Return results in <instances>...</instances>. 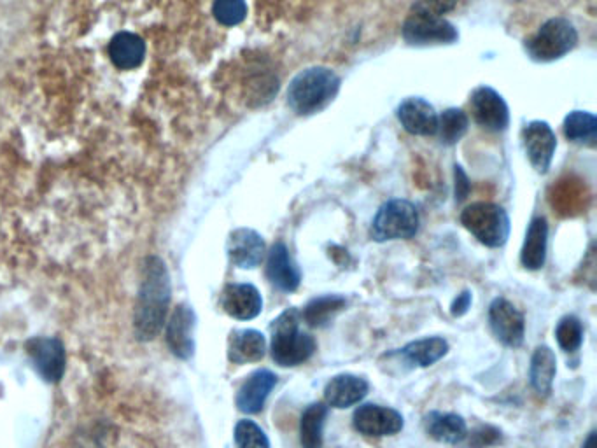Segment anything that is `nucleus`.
Returning <instances> with one entry per match:
<instances>
[{
	"mask_svg": "<svg viewBox=\"0 0 597 448\" xmlns=\"http://www.w3.org/2000/svg\"><path fill=\"white\" fill-rule=\"evenodd\" d=\"M170 294L172 286L167 266L158 256H149L135 301L134 331L139 342H151L162 333L169 315Z\"/></svg>",
	"mask_w": 597,
	"mask_h": 448,
	"instance_id": "obj_1",
	"label": "nucleus"
},
{
	"mask_svg": "<svg viewBox=\"0 0 597 448\" xmlns=\"http://www.w3.org/2000/svg\"><path fill=\"white\" fill-rule=\"evenodd\" d=\"M340 91V77L328 67H310L289 83L288 105L300 116L326 109Z\"/></svg>",
	"mask_w": 597,
	"mask_h": 448,
	"instance_id": "obj_2",
	"label": "nucleus"
},
{
	"mask_svg": "<svg viewBox=\"0 0 597 448\" xmlns=\"http://www.w3.org/2000/svg\"><path fill=\"white\" fill-rule=\"evenodd\" d=\"M316 340L300 331V312L286 308L272 324V359L282 368L298 366L316 352Z\"/></svg>",
	"mask_w": 597,
	"mask_h": 448,
	"instance_id": "obj_3",
	"label": "nucleus"
},
{
	"mask_svg": "<svg viewBox=\"0 0 597 448\" xmlns=\"http://www.w3.org/2000/svg\"><path fill=\"white\" fill-rule=\"evenodd\" d=\"M461 224L480 244L498 249L510 237V217L496 203H471L461 212Z\"/></svg>",
	"mask_w": 597,
	"mask_h": 448,
	"instance_id": "obj_4",
	"label": "nucleus"
},
{
	"mask_svg": "<svg viewBox=\"0 0 597 448\" xmlns=\"http://www.w3.org/2000/svg\"><path fill=\"white\" fill-rule=\"evenodd\" d=\"M421 217L414 203L408 200H389L380 207L373 219L372 235L375 242H389V240H408L415 237L419 231Z\"/></svg>",
	"mask_w": 597,
	"mask_h": 448,
	"instance_id": "obj_5",
	"label": "nucleus"
},
{
	"mask_svg": "<svg viewBox=\"0 0 597 448\" xmlns=\"http://www.w3.org/2000/svg\"><path fill=\"white\" fill-rule=\"evenodd\" d=\"M576 42L575 25L566 18H552L541 25L538 34L526 41V51L536 62H554L568 55Z\"/></svg>",
	"mask_w": 597,
	"mask_h": 448,
	"instance_id": "obj_6",
	"label": "nucleus"
},
{
	"mask_svg": "<svg viewBox=\"0 0 597 448\" xmlns=\"http://www.w3.org/2000/svg\"><path fill=\"white\" fill-rule=\"evenodd\" d=\"M403 39L410 46H435V44H454L459 39L456 27L443 16L431 14L412 7L407 20L401 28Z\"/></svg>",
	"mask_w": 597,
	"mask_h": 448,
	"instance_id": "obj_7",
	"label": "nucleus"
},
{
	"mask_svg": "<svg viewBox=\"0 0 597 448\" xmlns=\"http://www.w3.org/2000/svg\"><path fill=\"white\" fill-rule=\"evenodd\" d=\"M25 350L34 370L48 384H58L64 378L67 354L64 343L55 336H34L25 343Z\"/></svg>",
	"mask_w": 597,
	"mask_h": 448,
	"instance_id": "obj_8",
	"label": "nucleus"
},
{
	"mask_svg": "<svg viewBox=\"0 0 597 448\" xmlns=\"http://www.w3.org/2000/svg\"><path fill=\"white\" fill-rule=\"evenodd\" d=\"M492 333L506 347H520L526 335V319L519 308L505 298H496L489 307Z\"/></svg>",
	"mask_w": 597,
	"mask_h": 448,
	"instance_id": "obj_9",
	"label": "nucleus"
},
{
	"mask_svg": "<svg viewBox=\"0 0 597 448\" xmlns=\"http://www.w3.org/2000/svg\"><path fill=\"white\" fill-rule=\"evenodd\" d=\"M354 429L359 434L372 436V438H382V436H393L400 433L405 426V419L398 410L389 408V406L368 405L359 406L354 412Z\"/></svg>",
	"mask_w": 597,
	"mask_h": 448,
	"instance_id": "obj_10",
	"label": "nucleus"
},
{
	"mask_svg": "<svg viewBox=\"0 0 597 448\" xmlns=\"http://www.w3.org/2000/svg\"><path fill=\"white\" fill-rule=\"evenodd\" d=\"M471 112L478 125L489 132H503L510 123L505 98L489 86H480L471 95Z\"/></svg>",
	"mask_w": 597,
	"mask_h": 448,
	"instance_id": "obj_11",
	"label": "nucleus"
},
{
	"mask_svg": "<svg viewBox=\"0 0 597 448\" xmlns=\"http://www.w3.org/2000/svg\"><path fill=\"white\" fill-rule=\"evenodd\" d=\"M197 315L190 305H177L167 324V345L174 356L188 361L195 356Z\"/></svg>",
	"mask_w": 597,
	"mask_h": 448,
	"instance_id": "obj_12",
	"label": "nucleus"
},
{
	"mask_svg": "<svg viewBox=\"0 0 597 448\" xmlns=\"http://www.w3.org/2000/svg\"><path fill=\"white\" fill-rule=\"evenodd\" d=\"M522 142L534 170L538 174H547L557 147L554 130L545 121H533L524 126Z\"/></svg>",
	"mask_w": 597,
	"mask_h": 448,
	"instance_id": "obj_13",
	"label": "nucleus"
},
{
	"mask_svg": "<svg viewBox=\"0 0 597 448\" xmlns=\"http://www.w3.org/2000/svg\"><path fill=\"white\" fill-rule=\"evenodd\" d=\"M228 256L233 265L244 268V270H253L261 265L265 258L267 245L258 231L251 228H239L232 231L228 238Z\"/></svg>",
	"mask_w": 597,
	"mask_h": 448,
	"instance_id": "obj_14",
	"label": "nucleus"
},
{
	"mask_svg": "<svg viewBox=\"0 0 597 448\" xmlns=\"http://www.w3.org/2000/svg\"><path fill=\"white\" fill-rule=\"evenodd\" d=\"M221 307L233 319L251 321L261 314L263 298L253 284H228L221 294Z\"/></svg>",
	"mask_w": 597,
	"mask_h": 448,
	"instance_id": "obj_15",
	"label": "nucleus"
},
{
	"mask_svg": "<svg viewBox=\"0 0 597 448\" xmlns=\"http://www.w3.org/2000/svg\"><path fill=\"white\" fill-rule=\"evenodd\" d=\"M267 277L282 293H293L302 282V272L284 242H277L268 252Z\"/></svg>",
	"mask_w": 597,
	"mask_h": 448,
	"instance_id": "obj_16",
	"label": "nucleus"
},
{
	"mask_svg": "<svg viewBox=\"0 0 597 448\" xmlns=\"http://www.w3.org/2000/svg\"><path fill=\"white\" fill-rule=\"evenodd\" d=\"M368 391H370V384L366 378L342 373L331 378L324 387V401L328 406L344 410L349 406L358 405L359 401L366 398Z\"/></svg>",
	"mask_w": 597,
	"mask_h": 448,
	"instance_id": "obj_17",
	"label": "nucleus"
},
{
	"mask_svg": "<svg viewBox=\"0 0 597 448\" xmlns=\"http://www.w3.org/2000/svg\"><path fill=\"white\" fill-rule=\"evenodd\" d=\"M398 119L401 125L412 135L431 137L438 130V114L435 107L424 98L412 97L401 102L398 107Z\"/></svg>",
	"mask_w": 597,
	"mask_h": 448,
	"instance_id": "obj_18",
	"label": "nucleus"
},
{
	"mask_svg": "<svg viewBox=\"0 0 597 448\" xmlns=\"http://www.w3.org/2000/svg\"><path fill=\"white\" fill-rule=\"evenodd\" d=\"M275 385H277V375L274 371H254L253 375H249L246 382L240 385L237 392V406L240 412H261Z\"/></svg>",
	"mask_w": 597,
	"mask_h": 448,
	"instance_id": "obj_19",
	"label": "nucleus"
},
{
	"mask_svg": "<svg viewBox=\"0 0 597 448\" xmlns=\"http://www.w3.org/2000/svg\"><path fill=\"white\" fill-rule=\"evenodd\" d=\"M267 354V338L256 329H235L228 338V359L233 364L258 363Z\"/></svg>",
	"mask_w": 597,
	"mask_h": 448,
	"instance_id": "obj_20",
	"label": "nucleus"
},
{
	"mask_svg": "<svg viewBox=\"0 0 597 448\" xmlns=\"http://www.w3.org/2000/svg\"><path fill=\"white\" fill-rule=\"evenodd\" d=\"M548 224L545 217H534L527 228L526 240L520 251V263L531 272L541 270L547 261Z\"/></svg>",
	"mask_w": 597,
	"mask_h": 448,
	"instance_id": "obj_21",
	"label": "nucleus"
},
{
	"mask_svg": "<svg viewBox=\"0 0 597 448\" xmlns=\"http://www.w3.org/2000/svg\"><path fill=\"white\" fill-rule=\"evenodd\" d=\"M424 429L429 438L447 445H457L468 436L466 420L457 413L429 412L424 417Z\"/></svg>",
	"mask_w": 597,
	"mask_h": 448,
	"instance_id": "obj_22",
	"label": "nucleus"
},
{
	"mask_svg": "<svg viewBox=\"0 0 597 448\" xmlns=\"http://www.w3.org/2000/svg\"><path fill=\"white\" fill-rule=\"evenodd\" d=\"M447 352H449V342L442 336H431V338H422L408 343L398 354L403 357L405 363L414 368H428L447 356Z\"/></svg>",
	"mask_w": 597,
	"mask_h": 448,
	"instance_id": "obj_23",
	"label": "nucleus"
},
{
	"mask_svg": "<svg viewBox=\"0 0 597 448\" xmlns=\"http://www.w3.org/2000/svg\"><path fill=\"white\" fill-rule=\"evenodd\" d=\"M555 373H557V359H555L554 350L547 345L536 347L531 357V368H529V378L534 391L540 396H548L552 392Z\"/></svg>",
	"mask_w": 597,
	"mask_h": 448,
	"instance_id": "obj_24",
	"label": "nucleus"
},
{
	"mask_svg": "<svg viewBox=\"0 0 597 448\" xmlns=\"http://www.w3.org/2000/svg\"><path fill=\"white\" fill-rule=\"evenodd\" d=\"M109 55L116 67L123 70L135 69L144 60L146 46L139 35L121 32L111 41Z\"/></svg>",
	"mask_w": 597,
	"mask_h": 448,
	"instance_id": "obj_25",
	"label": "nucleus"
},
{
	"mask_svg": "<svg viewBox=\"0 0 597 448\" xmlns=\"http://www.w3.org/2000/svg\"><path fill=\"white\" fill-rule=\"evenodd\" d=\"M347 305V300L340 294H323L317 296L314 300H310L305 308H303V321L309 324L310 328H324L328 326L335 315L340 314Z\"/></svg>",
	"mask_w": 597,
	"mask_h": 448,
	"instance_id": "obj_26",
	"label": "nucleus"
},
{
	"mask_svg": "<svg viewBox=\"0 0 597 448\" xmlns=\"http://www.w3.org/2000/svg\"><path fill=\"white\" fill-rule=\"evenodd\" d=\"M326 417H328V405L324 403H312L305 408L300 419V441L303 448H323Z\"/></svg>",
	"mask_w": 597,
	"mask_h": 448,
	"instance_id": "obj_27",
	"label": "nucleus"
},
{
	"mask_svg": "<svg viewBox=\"0 0 597 448\" xmlns=\"http://www.w3.org/2000/svg\"><path fill=\"white\" fill-rule=\"evenodd\" d=\"M564 135L573 142L594 144L597 137V119L594 114L573 111L564 119Z\"/></svg>",
	"mask_w": 597,
	"mask_h": 448,
	"instance_id": "obj_28",
	"label": "nucleus"
},
{
	"mask_svg": "<svg viewBox=\"0 0 597 448\" xmlns=\"http://www.w3.org/2000/svg\"><path fill=\"white\" fill-rule=\"evenodd\" d=\"M468 125L470 119L466 116V112L461 109H447L443 111L442 116H438V137L442 140L445 146H454L459 140L463 139L464 133L468 132Z\"/></svg>",
	"mask_w": 597,
	"mask_h": 448,
	"instance_id": "obj_29",
	"label": "nucleus"
},
{
	"mask_svg": "<svg viewBox=\"0 0 597 448\" xmlns=\"http://www.w3.org/2000/svg\"><path fill=\"white\" fill-rule=\"evenodd\" d=\"M555 338L564 352H576L582 347L583 343V324L575 315H566L562 317L557 328H555Z\"/></svg>",
	"mask_w": 597,
	"mask_h": 448,
	"instance_id": "obj_30",
	"label": "nucleus"
},
{
	"mask_svg": "<svg viewBox=\"0 0 597 448\" xmlns=\"http://www.w3.org/2000/svg\"><path fill=\"white\" fill-rule=\"evenodd\" d=\"M237 448H270L265 431L254 420L244 419L235 426Z\"/></svg>",
	"mask_w": 597,
	"mask_h": 448,
	"instance_id": "obj_31",
	"label": "nucleus"
},
{
	"mask_svg": "<svg viewBox=\"0 0 597 448\" xmlns=\"http://www.w3.org/2000/svg\"><path fill=\"white\" fill-rule=\"evenodd\" d=\"M212 14L221 25L235 27L246 20V0H216L212 6Z\"/></svg>",
	"mask_w": 597,
	"mask_h": 448,
	"instance_id": "obj_32",
	"label": "nucleus"
},
{
	"mask_svg": "<svg viewBox=\"0 0 597 448\" xmlns=\"http://www.w3.org/2000/svg\"><path fill=\"white\" fill-rule=\"evenodd\" d=\"M501 431L498 427L492 426H480L475 429L473 433H470V441H468V447L470 448H487L492 445H498L501 441Z\"/></svg>",
	"mask_w": 597,
	"mask_h": 448,
	"instance_id": "obj_33",
	"label": "nucleus"
},
{
	"mask_svg": "<svg viewBox=\"0 0 597 448\" xmlns=\"http://www.w3.org/2000/svg\"><path fill=\"white\" fill-rule=\"evenodd\" d=\"M456 4L457 0H417L412 7L421 9V11H428V13L431 14L443 16V14L450 11V9H454Z\"/></svg>",
	"mask_w": 597,
	"mask_h": 448,
	"instance_id": "obj_34",
	"label": "nucleus"
},
{
	"mask_svg": "<svg viewBox=\"0 0 597 448\" xmlns=\"http://www.w3.org/2000/svg\"><path fill=\"white\" fill-rule=\"evenodd\" d=\"M471 301H473V298H471L470 291H463V293L457 294L456 300L452 301V305H450V314L454 315V317H463L464 314H468Z\"/></svg>",
	"mask_w": 597,
	"mask_h": 448,
	"instance_id": "obj_35",
	"label": "nucleus"
},
{
	"mask_svg": "<svg viewBox=\"0 0 597 448\" xmlns=\"http://www.w3.org/2000/svg\"><path fill=\"white\" fill-rule=\"evenodd\" d=\"M470 193V182L463 172V168L456 165V200L463 202L464 198Z\"/></svg>",
	"mask_w": 597,
	"mask_h": 448,
	"instance_id": "obj_36",
	"label": "nucleus"
},
{
	"mask_svg": "<svg viewBox=\"0 0 597 448\" xmlns=\"http://www.w3.org/2000/svg\"><path fill=\"white\" fill-rule=\"evenodd\" d=\"M596 438H597L596 431H592V433H590L589 436H587V440L583 441L582 448H596L597 447Z\"/></svg>",
	"mask_w": 597,
	"mask_h": 448,
	"instance_id": "obj_37",
	"label": "nucleus"
}]
</instances>
